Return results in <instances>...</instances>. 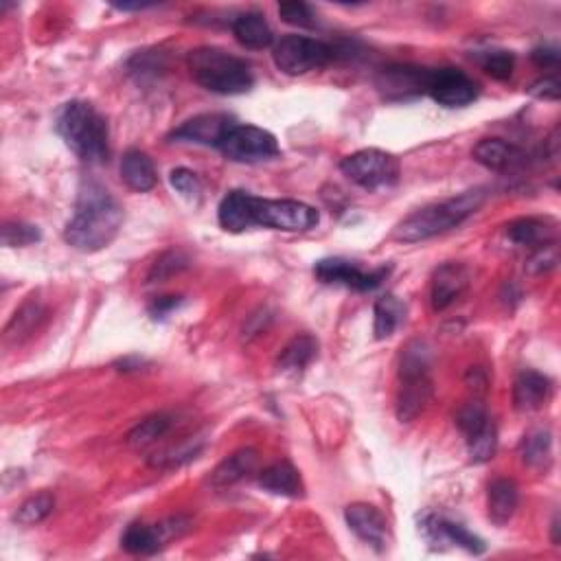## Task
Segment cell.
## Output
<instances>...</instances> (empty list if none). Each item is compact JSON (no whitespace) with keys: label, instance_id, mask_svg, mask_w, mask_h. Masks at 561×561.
I'll list each match as a JSON object with an SVG mask.
<instances>
[{"label":"cell","instance_id":"cell-3","mask_svg":"<svg viewBox=\"0 0 561 561\" xmlns=\"http://www.w3.org/2000/svg\"><path fill=\"white\" fill-rule=\"evenodd\" d=\"M55 130L84 163L103 165L110 160L108 121L88 101H68L55 114Z\"/></svg>","mask_w":561,"mask_h":561},{"label":"cell","instance_id":"cell-39","mask_svg":"<svg viewBox=\"0 0 561 561\" xmlns=\"http://www.w3.org/2000/svg\"><path fill=\"white\" fill-rule=\"evenodd\" d=\"M557 261H559L557 246L548 244L542 248H535L533 257L529 259V263H526V268H529L531 274H542V272L553 270L557 266Z\"/></svg>","mask_w":561,"mask_h":561},{"label":"cell","instance_id":"cell-6","mask_svg":"<svg viewBox=\"0 0 561 561\" xmlns=\"http://www.w3.org/2000/svg\"><path fill=\"white\" fill-rule=\"evenodd\" d=\"M340 171L358 187L377 191L397 185L399 176H402V165H399L397 156L371 147V150H360L342 158Z\"/></svg>","mask_w":561,"mask_h":561},{"label":"cell","instance_id":"cell-8","mask_svg":"<svg viewBox=\"0 0 561 561\" xmlns=\"http://www.w3.org/2000/svg\"><path fill=\"white\" fill-rule=\"evenodd\" d=\"M228 160L233 163H263V160H272L281 154V147L277 136L272 132L257 128V125L235 123L231 130L226 132L220 147H217Z\"/></svg>","mask_w":561,"mask_h":561},{"label":"cell","instance_id":"cell-30","mask_svg":"<svg viewBox=\"0 0 561 561\" xmlns=\"http://www.w3.org/2000/svg\"><path fill=\"white\" fill-rule=\"evenodd\" d=\"M53 507H55V498L49 494V491H42V494H36L22 502L16 513V522L22 526L40 524L53 513Z\"/></svg>","mask_w":561,"mask_h":561},{"label":"cell","instance_id":"cell-32","mask_svg":"<svg viewBox=\"0 0 561 561\" xmlns=\"http://www.w3.org/2000/svg\"><path fill=\"white\" fill-rule=\"evenodd\" d=\"M498 445V432L494 421H489L487 426L474 434L472 439H467V450H469V461L472 463H487L494 459Z\"/></svg>","mask_w":561,"mask_h":561},{"label":"cell","instance_id":"cell-7","mask_svg":"<svg viewBox=\"0 0 561 561\" xmlns=\"http://www.w3.org/2000/svg\"><path fill=\"white\" fill-rule=\"evenodd\" d=\"M334 47L327 42L307 36H285L272 49V60L281 73L299 77L309 71L325 68L334 60Z\"/></svg>","mask_w":561,"mask_h":561},{"label":"cell","instance_id":"cell-16","mask_svg":"<svg viewBox=\"0 0 561 561\" xmlns=\"http://www.w3.org/2000/svg\"><path fill=\"white\" fill-rule=\"evenodd\" d=\"M469 288V270L463 263H443L432 277L430 301L434 312H443L461 299Z\"/></svg>","mask_w":561,"mask_h":561},{"label":"cell","instance_id":"cell-23","mask_svg":"<svg viewBox=\"0 0 561 561\" xmlns=\"http://www.w3.org/2000/svg\"><path fill=\"white\" fill-rule=\"evenodd\" d=\"M121 178L132 191H152L158 182L154 160L141 150H128L121 160Z\"/></svg>","mask_w":561,"mask_h":561},{"label":"cell","instance_id":"cell-28","mask_svg":"<svg viewBox=\"0 0 561 561\" xmlns=\"http://www.w3.org/2000/svg\"><path fill=\"white\" fill-rule=\"evenodd\" d=\"M171 426H174V417L167 415V412H158V415L143 419L139 426H134L128 432V445L136 450L150 448L158 439L165 437Z\"/></svg>","mask_w":561,"mask_h":561},{"label":"cell","instance_id":"cell-19","mask_svg":"<svg viewBox=\"0 0 561 561\" xmlns=\"http://www.w3.org/2000/svg\"><path fill=\"white\" fill-rule=\"evenodd\" d=\"M553 393V382L537 371H522L513 384V406L520 412H533L546 406Z\"/></svg>","mask_w":561,"mask_h":561},{"label":"cell","instance_id":"cell-29","mask_svg":"<svg viewBox=\"0 0 561 561\" xmlns=\"http://www.w3.org/2000/svg\"><path fill=\"white\" fill-rule=\"evenodd\" d=\"M522 459L535 469H546L553 461V439L548 430H535L522 441Z\"/></svg>","mask_w":561,"mask_h":561},{"label":"cell","instance_id":"cell-13","mask_svg":"<svg viewBox=\"0 0 561 561\" xmlns=\"http://www.w3.org/2000/svg\"><path fill=\"white\" fill-rule=\"evenodd\" d=\"M419 529L423 533V537L434 546H441V544H454V546H461L465 548L467 553L472 555H483L485 553V542L480 540L478 535L469 533L465 526L456 524L448 518H441V515H423L419 520Z\"/></svg>","mask_w":561,"mask_h":561},{"label":"cell","instance_id":"cell-20","mask_svg":"<svg viewBox=\"0 0 561 561\" xmlns=\"http://www.w3.org/2000/svg\"><path fill=\"white\" fill-rule=\"evenodd\" d=\"M555 222L542 220V217H520L507 224V237L513 244L526 248H542L555 244Z\"/></svg>","mask_w":561,"mask_h":561},{"label":"cell","instance_id":"cell-15","mask_svg":"<svg viewBox=\"0 0 561 561\" xmlns=\"http://www.w3.org/2000/svg\"><path fill=\"white\" fill-rule=\"evenodd\" d=\"M171 540H176V529L167 518L154 526L130 524L121 537V546L130 555H154Z\"/></svg>","mask_w":561,"mask_h":561},{"label":"cell","instance_id":"cell-1","mask_svg":"<svg viewBox=\"0 0 561 561\" xmlns=\"http://www.w3.org/2000/svg\"><path fill=\"white\" fill-rule=\"evenodd\" d=\"M217 220L228 233H244L255 226L283 233H305L318 226L320 215L314 206L299 200H268L235 189L220 202Z\"/></svg>","mask_w":561,"mask_h":561},{"label":"cell","instance_id":"cell-31","mask_svg":"<svg viewBox=\"0 0 561 561\" xmlns=\"http://www.w3.org/2000/svg\"><path fill=\"white\" fill-rule=\"evenodd\" d=\"M44 316V307H42V303L40 301H36V299H31V301H27L25 305H22L18 312H16V316L11 318V323L7 325V329H5V336H7V340H11V338H22V336H27V334H31L33 331V327L38 325V320Z\"/></svg>","mask_w":561,"mask_h":561},{"label":"cell","instance_id":"cell-21","mask_svg":"<svg viewBox=\"0 0 561 561\" xmlns=\"http://www.w3.org/2000/svg\"><path fill=\"white\" fill-rule=\"evenodd\" d=\"M257 461H259V454L255 448H242V450L233 452L213 469L211 485L215 489L233 487L235 483H239V480H244L255 472Z\"/></svg>","mask_w":561,"mask_h":561},{"label":"cell","instance_id":"cell-42","mask_svg":"<svg viewBox=\"0 0 561 561\" xmlns=\"http://www.w3.org/2000/svg\"><path fill=\"white\" fill-rule=\"evenodd\" d=\"M180 296H160L152 305H150V316L152 318H165L169 312H174V309L180 305Z\"/></svg>","mask_w":561,"mask_h":561},{"label":"cell","instance_id":"cell-37","mask_svg":"<svg viewBox=\"0 0 561 561\" xmlns=\"http://www.w3.org/2000/svg\"><path fill=\"white\" fill-rule=\"evenodd\" d=\"M279 16L283 22H288L292 27L301 29H314L316 27V16L312 7L301 0H292V3H281L279 5Z\"/></svg>","mask_w":561,"mask_h":561},{"label":"cell","instance_id":"cell-41","mask_svg":"<svg viewBox=\"0 0 561 561\" xmlns=\"http://www.w3.org/2000/svg\"><path fill=\"white\" fill-rule=\"evenodd\" d=\"M531 60L540 68H557L559 66V49L540 47L531 53Z\"/></svg>","mask_w":561,"mask_h":561},{"label":"cell","instance_id":"cell-35","mask_svg":"<svg viewBox=\"0 0 561 561\" xmlns=\"http://www.w3.org/2000/svg\"><path fill=\"white\" fill-rule=\"evenodd\" d=\"M42 235L38 226H31L25 222H7L3 226V244L7 248H22L40 242Z\"/></svg>","mask_w":561,"mask_h":561},{"label":"cell","instance_id":"cell-40","mask_svg":"<svg viewBox=\"0 0 561 561\" xmlns=\"http://www.w3.org/2000/svg\"><path fill=\"white\" fill-rule=\"evenodd\" d=\"M529 93H531V97H537V99L557 101L559 95H561V84H559V79L555 75H551V77L540 79V82H535L529 88Z\"/></svg>","mask_w":561,"mask_h":561},{"label":"cell","instance_id":"cell-14","mask_svg":"<svg viewBox=\"0 0 561 561\" xmlns=\"http://www.w3.org/2000/svg\"><path fill=\"white\" fill-rule=\"evenodd\" d=\"M345 520L349 529L356 533L362 542L371 544L377 551H384L391 529H388V522L380 509L366 505V502H353V505L345 509Z\"/></svg>","mask_w":561,"mask_h":561},{"label":"cell","instance_id":"cell-17","mask_svg":"<svg viewBox=\"0 0 561 561\" xmlns=\"http://www.w3.org/2000/svg\"><path fill=\"white\" fill-rule=\"evenodd\" d=\"M472 156H474L476 163H480L491 171H500V174L522 169L526 165V160H529V156H526L524 150H520L518 145H513L505 139L478 141Z\"/></svg>","mask_w":561,"mask_h":561},{"label":"cell","instance_id":"cell-2","mask_svg":"<svg viewBox=\"0 0 561 561\" xmlns=\"http://www.w3.org/2000/svg\"><path fill=\"white\" fill-rule=\"evenodd\" d=\"M123 226V206L97 180L79 187L73 217L64 228V239L79 253H99L117 239Z\"/></svg>","mask_w":561,"mask_h":561},{"label":"cell","instance_id":"cell-10","mask_svg":"<svg viewBox=\"0 0 561 561\" xmlns=\"http://www.w3.org/2000/svg\"><path fill=\"white\" fill-rule=\"evenodd\" d=\"M432 68L412 64L384 66L375 77V88L386 101H408L428 93Z\"/></svg>","mask_w":561,"mask_h":561},{"label":"cell","instance_id":"cell-36","mask_svg":"<svg viewBox=\"0 0 561 561\" xmlns=\"http://www.w3.org/2000/svg\"><path fill=\"white\" fill-rule=\"evenodd\" d=\"M189 266V259L180 250H169L163 257H158V261L152 266L150 274H147V281H163L174 277V274L182 272Z\"/></svg>","mask_w":561,"mask_h":561},{"label":"cell","instance_id":"cell-5","mask_svg":"<svg viewBox=\"0 0 561 561\" xmlns=\"http://www.w3.org/2000/svg\"><path fill=\"white\" fill-rule=\"evenodd\" d=\"M189 71L196 82L215 95H244L255 86V75L242 60L217 47L193 49L187 57Z\"/></svg>","mask_w":561,"mask_h":561},{"label":"cell","instance_id":"cell-33","mask_svg":"<svg viewBox=\"0 0 561 561\" xmlns=\"http://www.w3.org/2000/svg\"><path fill=\"white\" fill-rule=\"evenodd\" d=\"M478 64L483 66V71L487 75H491L498 82H507V79L513 75L515 68V57L511 51H483L480 55H476Z\"/></svg>","mask_w":561,"mask_h":561},{"label":"cell","instance_id":"cell-9","mask_svg":"<svg viewBox=\"0 0 561 561\" xmlns=\"http://www.w3.org/2000/svg\"><path fill=\"white\" fill-rule=\"evenodd\" d=\"M314 274L320 283L325 285H342V288L356 290V292H371L386 281L391 274V266H382L375 270H362L358 263L342 257L320 259L314 266Z\"/></svg>","mask_w":561,"mask_h":561},{"label":"cell","instance_id":"cell-22","mask_svg":"<svg viewBox=\"0 0 561 561\" xmlns=\"http://www.w3.org/2000/svg\"><path fill=\"white\" fill-rule=\"evenodd\" d=\"M520 491L511 478H496L487 491L489 520L496 526H505L518 511Z\"/></svg>","mask_w":561,"mask_h":561},{"label":"cell","instance_id":"cell-4","mask_svg":"<svg viewBox=\"0 0 561 561\" xmlns=\"http://www.w3.org/2000/svg\"><path fill=\"white\" fill-rule=\"evenodd\" d=\"M485 200V189H469L456 198L423 206V209L410 213L404 222L397 224L393 237L397 242L404 244L426 242V239L443 235L452 231V228L461 226L467 217H472L480 206L485 204Z\"/></svg>","mask_w":561,"mask_h":561},{"label":"cell","instance_id":"cell-34","mask_svg":"<svg viewBox=\"0 0 561 561\" xmlns=\"http://www.w3.org/2000/svg\"><path fill=\"white\" fill-rule=\"evenodd\" d=\"M489 421L491 419L487 415L483 402H478V399H474V402H469V404H465L461 408L459 417H456V426L461 428V432L465 434L467 439H472L474 434H478L480 430H483Z\"/></svg>","mask_w":561,"mask_h":561},{"label":"cell","instance_id":"cell-18","mask_svg":"<svg viewBox=\"0 0 561 561\" xmlns=\"http://www.w3.org/2000/svg\"><path fill=\"white\" fill-rule=\"evenodd\" d=\"M432 399V380L430 373H417V375H404L402 386L397 393V419L402 423L415 421Z\"/></svg>","mask_w":561,"mask_h":561},{"label":"cell","instance_id":"cell-27","mask_svg":"<svg viewBox=\"0 0 561 561\" xmlns=\"http://www.w3.org/2000/svg\"><path fill=\"white\" fill-rule=\"evenodd\" d=\"M318 356V342L312 336H296L292 338L288 345L283 347L281 356L277 360V366L283 373L290 371H303L305 366H309L314 362V358Z\"/></svg>","mask_w":561,"mask_h":561},{"label":"cell","instance_id":"cell-26","mask_svg":"<svg viewBox=\"0 0 561 561\" xmlns=\"http://www.w3.org/2000/svg\"><path fill=\"white\" fill-rule=\"evenodd\" d=\"M373 314H375L373 334L377 340H386V338H391L399 329V325L404 323L406 305L399 301L395 294H384L375 301Z\"/></svg>","mask_w":561,"mask_h":561},{"label":"cell","instance_id":"cell-43","mask_svg":"<svg viewBox=\"0 0 561 561\" xmlns=\"http://www.w3.org/2000/svg\"><path fill=\"white\" fill-rule=\"evenodd\" d=\"M551 526H553V544L557 546L559 544V518H557V515H555V520H553Z\"/></svg>","mask_w":561,"mask_h":561},{"label":"cell","instance_id":"cell-12","mask_svg":"<svg viewBox=\"0 0 561 561\" xmlns=\"http://www.w3.org/2000/svg\"><path fill=\"white\" fill-rule=\"evenodd\" d=\"M237 121L228 114H198L189 121H185L169 134L171 141L178 143H196V145H206V147H220L226 132L233 128Z\"/></svg>","mask_w":561,"mask_h":561},{"label":"cell","instance_id":"cell-38","mask_svg":"<svg viewBox=\"0 0 561 561\" xmlns=\"http://www.w3.org/2000/svg\"><path fill=\"white\" fill-rule=\"evenodd\" d=\"M169 182H171V187H174L182 198H189V200L200 198L202 182H200V178L196 174H193L191 169H187V167L171 169Z\"/></svg>","mask_w":561,"mask_h":561},{"label":"cell","instance_id":"cell-11","mask_svg":"<svg viewBox=\"0 0 561 561\" xmlns=\"http://www.w3.org/2000/svg\"><path fill=\"white\" fill-rule=\"evenodd\" d=\"M426 95L443 108H465L478 99V84L461 68H432Z\"/></svg>","mask_w":561,"mask_h":561},{"label":"cell","instance_id":"cell-24","mask_svg":"<svg viewBox=\"0 0 561 561\" xmlns=\"http://www.w3.org/2000/svg\"><path fill=\"white\" fill-rule=\"evenodd\" d=\"M233 36L242 47L250 51H263L272 47L274 42V33L268 20L257 14V11H248V14H242L233 20Z\"/></svg>","mask_w":561,"mask_h":561},{"label":"cell","instance_id":"cell-25","mask_svg":"<svg viewBox=\"0 0 561 561\" xmlns=\"http://www.w3.org/2000/svg\"><path fill=\"white\" fill-rule=\"evenodd\" d=\"M259 485L270 491L274 496L283 498H301L303 496V480L299 472L290 463H274L268 469H263L259 476Z\"/></svg>","mask_w":561,"mask_h":561}]
</instances>
